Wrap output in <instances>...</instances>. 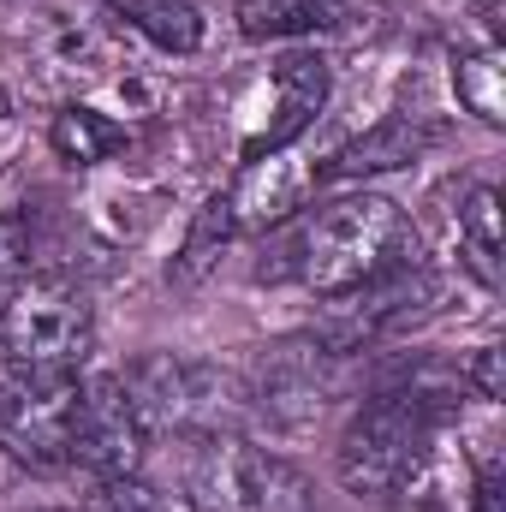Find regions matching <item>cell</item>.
<instances>
[{
    "mask_svg": "<svg viewBox=\"0 0 506 512\" xmlns=\"http://www.w3.org/2000/svg\"><path fill=\"white\" fill-rule=\"evenodd\" d=\"M131 411L149 435H233V423L251 411V393L233 370L209 358H179V352H149L120 370Z\"/></svg>",
    "mask_w": 506,
    "mask_h": 512,
    "instance_id": "cell-3",
    "label": "cell"
},
{
    "mask_svg": "<svg viewBox=\"0 0 506 512\" xmlns=\"http://www.w3.org/2000/svg\"><path fill=\"white\" fill-rule=\"evenodd\" d=\"M441 417L411 393V387H387L370 405H358V417L346 423L334 459H340V483L352 495H399L429 471Z\"/></svg>",
    "mask_w": 506,
    "mask_h": 512,
    "instance_id": "cell-4",
    "label": "cell"
},
{
    "mask_svg": "<svg viewBox=\"0 0 506 512\" xmlns=\"http://www.w3.org/2000/svg\"><path fill=\"white\" fill-rule=\"evenodd\" d=\"M0 346H6V364H18V370L78 376V364L96 346L90 292L66 274H48V268L12 280V292L0 304Z\"/></svg>",
    "mask_w": 506,
    "mask_h": 512,
    "instance_id": "cell-5",
    "label": "cell"
},
{
    "mask_svg": "<svg viewBox=\"0 0 506 512\" xmlns=\"http://www.w3.org/2000/svg\"><path fill=\"white\" fill-rule=\"evenodd\" d=\"M48 143H54V155L72 161V167H102V161H114L131 143V131L120 126V120H108L102 108H78V102H72V108L54 114Z\"/></svg>",
    "mask_w": 506,
    "mask_h": 512,
    "instance_id": "cell-14",
    "label": "cell"
},
{
    "mask_svg": "<svg viewBox=\"0 0 506 512\" xmlns=\"http://www.w3.org/2000/svg\"><path fill=\"white\" fill-rule=\"evenodd\" d=\"M304 173L286 161V155H262V161H245L239 185L227 191V209H233V227L239 233H262L274 221H286L298 203H304Z\"/></svg>",
    "mask_w": 506,
    "mask_h": 512,
    "instance_id": "cell-10",
    "label": "cell"
},
{
    "mask_svg": "<svg viewBox=\"0 0 506 512\" xmlns=\"http://www.w3.org/2000/svg\"><path fill=\"white\" fill-rule=\"evenodd\" d=\"M36 256H42V233H36V215L30 209H6L0 215V280H24L36 274Z\"/></svg>",
    "mask_w": 506,
    "mask_h": 512,
    "instance_id": "cell-18",
    "label": "cell"
},
{
    "mask_svg": "<svg viewBox=\"0 0 506 512\" xmlns=\"http://www.w3.org/2000/svg\"><path fill=\"white\" fill-rule=\"evenodd\" d=\"M126 30L155 42L161 54H197L203 48V12L191 0H102Z\"/></svg>",
    "mask_w": 506,
    "mask_h": 512,
    "instance_id": "cell-12",
    "label": "cell"
},
{
    "mask_svg": "<svg viewBox=\"0 0 506 512\" xmlns=\"http://www.w3.org/2000/svg\"><path fill=\"white\" fill-rule=\"evenodd\" d=\"M12 126V102H6V90H0V131Z\"/></svg>",
    "mask_w": 506,
    "mask_h": 512,
    "instance_id": "cell-22",
    "label": "cell"
},
{
    "mask_svg": "<svg viewBox=\"0 0 506 512\" xmlns=\"http://www.w3.org/2000/svg\"><path fill=\"white\" fill-rule=\"evenodd\" d=\"M72 417H78V376L54 370H0V447L30 471L72 465Z\"/></svg>",
    "mask_w": 506,
    "mask_h": 512,
    "instance_id": "cell-6",
    "label": "cell"
},
{
    "mask_svg": "<svg viewBox=\"0 0 506 512\" xmlns=\"http://www.w3.org/2000/svg\"><path fill=\"white\" fill-rule=\"evenodd\" d=\"M459 382H465L471 399L495 405V399H501V346H477V352H471V364L459 370Z\"/></svg>",
    "mask_w": 506,
    "mask_h": 512,
    "instance_id": "cell-20",
    "label": "cell"
},
{
    "mask_svg": "<svg viewBox=\"0 0 506 512\" xmlns=\"http://www.w3.org/2000/svg\"><path fill=\"white\" fill-rule=\"evenodd\" d=\"M90 512H191V507L173 501V495H161V489H149L143 477H108L96 489Z\"/></svg>",
    "mask_w": 506,
    "mask_h": 512,
    "instance_id": "cell-19",
    "label": "cell"
},
{
    "mask_svg": "<svg viewBox=\"0 0 506 512\" xmlns=\"http://www.w3.org/2000/svg\"><path fill=\"white\" fill-rule=\"evenodd\" d=\"M429 143H435V126L393 114V120H381L376 131L352 137V143L328 161V173H334V179H364V173H381V167H405V161H417Z\"/></svg>",
    "mask_w": 506,
    "mask_h": 512,
    "instance_id": "cell-11",
    "label": "cell"
},
{
    "mask_svg": "<svg viewBox=\"0 0 506 512\" xmlns=\"http://www.w3.org/2000/svg\"><path fill=\"white\" fill-rule=\"evenodd\" d=\"M149 459V429L137 423L120 376H90L78 382V417H72V465L108 477H137Z\"/></svg>",
    "mask_w": 506,
    "mask_h": 512,
    "instance_id": "cell-8",
    "label": "cell"
},
{
    "mask_svg": "<svg viewBox=\"0 0 506 512\" xmlns=\"http://www.w3.org/2000/svg\"><path fill=\"white\" fill-rule=\"evenodd\" d=\"M239 227H233V209H227V191L221 197H209L203 209H197V221H191V233H185V245H179V262H173V280H197L215 256H221V245L233 239Z\"/></svg>",
    "mask_w": 506,
    "mask_h": 512,
    "instance_id": "cell-17",
    "label": "cell"
},
{
    "mask_svg": "<svg viewBox=\"0 0 506 512\" xmlns=\"http://www.w3.org/2000/svg\"><path fill=\"white\" fill-rule=\"evenodd\" d=\"M334 352H322L316 340L310 346H274L268 358H262V370H256V382L245 387L251 393V405L262 417H274V423H310V417H322V405H328V376H322V364H328Z\"/></svg>",
    "mask_w": 506,
    "mask_h": 512,
    "instance_id": "cell-9",
    "label": "cell"
},
{
    "mask_svg": "<svg viewBox=\"0 0 506 512\" xmlns=\"http://www.w3.org/2000/svg\"><path fill=\"white\" fill-rule=\"evenodd\" d=\"M328 60L316 48H286L280 60H268L262 72V102H256V120L239 137V155L262 161V155H286V143H298L304 131L316 126V114L328 108Z\"/></svg>",
    "mask_w": 506,
    "mask_h": 512,
    "instance_id": "cell-7",
    "label": "cell"
},
{
    "mask_svg": "<svg viewBox=\"0 0 506 512\" xmlns=\"http://www.w3.org/2000/svg\"><path fill=\"white\" fill-rule=\"evenodd\" d=\"M286 268L298 286H310L316 298H346L358 286H370L381 274L417 268V227L405 221V209L376 191H352L322 203L286 245Z\"/></svg>",
    "mask_w": 506,
    "mask_h": 512,
    "instance_id": "cell-1",
    "label": "cell"
},
{
    "mask_svg": "<svg viewBox=\"0 0 506 512\" xmlns=\"http://www.w3.org/2000/svg\"><path fill=\"white\" fill-rule=\"evenodd\" d=\"M179 483L191 512H316L310 477L245 435H185Z\"/></svg>",
    "mask_w": 506,
    "mask_h": 512,
    "instance_id": "cell-2",
    "label": "cell"
},
{
    "mask_svg": "<svg viewBox=\"0 0 506 512\" xmlns=\"http://www.w3.org/2000/svg\"><path fill=\"white\" fill-rule=\"evenodd\" d=\"M453 90L465 102V114H477L483 126H506V78H501V48H465L453 60Z\"/></svg>",
    "mask_w": 506,
    "mask_h": 512,
    "instance_id": "cell-15",
    "label": "cell"
},
{
    "mask_svg": "<svg viewBox=\"0 0 506 512\" xmlns=\"http://www.w3.org/2000/svg\"><path fill=\"white\" fill-rule=\"evenodd\" d=\"M239 36L245 42H292L310 30H328L346 18V0H239Z\"/></svg>",
    "mask_w": 506,
    "mask_h": 512,
    "instance_id": "cell-13",
    "label": "cell"
},
{
    "mask_svg": "<svg viewBox=\"0 0 506 512\" xmlns=\"http://www.w3.org/2000/svg\"><path fill=\"white\" fill-rule=\"evenodd\" d=\"M459 245L471 251L483 280H495V262H501V191L495 185H471L465 191V203H459Z\"/></svg>",
    "mask_w": 506,
    "mask_h": 512,
    "instance_id": "cell-16",
    "label": "cell"
},
{
    "mask_svg": "<svg viewBox=\"0 0 506 512\" xmlns=\"http://www.w3.org/2000/svg\"><path fill=\"white\" fill-rule=\"evenodd\" d=\"M501 495H506L501 459H495V441H483V447H477V477H471V507L477 512H506Z\"/></svg>",
    "mask_w": 506,
    "mask_h": 512,
    "instance_id": "cell-21",
    "label": "cell"
}]
</instances>
